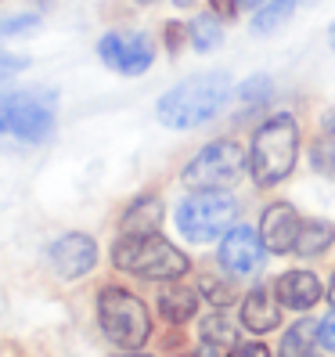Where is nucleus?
<instances>
[{
    "label": "nucleus",
    "mask_w": 335,
    "mask_h": 357,
    "mask_svg": "<svg viewBox=\"0 0 335 357\" xmlns=\"http://www.w3.org/2000/svg\"><path fill=\"white\" fill-rule=\"evenodd\" d=\"M26 66H29V58H22V54H11V51H0V83L11 79L15 73H22Z\"/></svg>",
    "instance_id": "22"
},
{
    "label": "nucleus",
    "mask_w": 335,
    "mask_h": 357,
    "mask_svg": "<svg viewBox=\"0 0 335 357\" xmlns=\"http://www.w3.org/2000/svg\"><path fill=\"white\" fill-rule=\"evenodd\" d=\"M249 170V152L238 141H213L184 166V184L192 192H224Z\"/></svg>",
    "instance_id": "7"
},
{
    "label": "nucleus",
    "mask_w": 335,
    "mask_h": 357,
    "mask_svg": "<svg viewBox=\"0 0 335 357\" xmlns=\"http://www.w3.org/2000/svg\"><path fill=\"white\" fill-rule=\"evenodd\" d=\"M299 231H303V217L296 213L292 202H274L263 209V220H260V238L270 253H296V242H299Z\"/></svg>",
    "instance_id": "10"
},
{
    "label": "nucleus",
    "mask_w": 335,
    "mask_h": 357,
    "mask_svg": "<svg viewBox=\"0 0 335 357\" xmlns=\"http://www.w3.org/2000/svg\"><path fill=\"white\" fill-rule=\"evenodd\" d=\"M220 267L224 271H231V275H238V278H245V275H253V271H260V264H263V257H267V245H263V238L256 235L253 227H231L224 235V242H220Z\"/></svg>",
    "instance_id": "9"
},
{
    "label": "nucleus",
    "mask_w": 335,
    "mask_h": 357,
    "mask_svg": "<svg viewBox=\"0 0 335 357\" xmlns=\"http://www.w3.org/2000/svg\"><path fill=\"white\" fill-rule=\"evenodd\" d=\"M328 40H332V47H335V26H332V29H328Z\"/></svg>",
    "instance_id": "31"
},
{
    "label": "nucleus",
    "mask_w": 335,
    "mask_h": 357,
    "mask_svg": "<svg viewBox=\"0 0 335 357\" xmlns=\"http://www.w3.org/2000/svg\"><path fill=\"white\" fill-rule=\"evenodd\" d=\"M202 292H205V300H213V307H224L231 300V289L220 285L217 278H202Z\"/></svg>",
    "instance_id": "24"
},
{
    "label": "nucleus",
    "mask_w": 335,
    "mask_h": 357,
    "mask_svg": "<svg viewBox=\"0 0 335 357\" xmlns=\"http://www.w3.org/2000/svg\"><path fill=\"white\" fill-rule=\"evenodd\" d=\"M202 340H205V347H213V350L238 347V332H235V325L227 321L224 314H213V318L202 321Z\"/></svg>",
    "instance_id": "20"
},
{
    "label": "nucleus",
    "mask_w": 335,
    "mask_h": 357,
    "mask_svg": "<svg viewBox=\"0 0 335 357\" xmlns=\"http://www.w3.org/2000/svg\"><path fill=\"white\" fill-rule=\"evenodd\" d=\"M112 260L119 271L127 275H137V278H184L187 275V257L180 249H173V242H166L159 231L152 235H123L112 249Z\"/></svg>",
    "instance_id": "3"
},
{
    "label": "nucleus",
    "mask_w": 335,
    "mask_h": 357,
    "mask_svg": "<svg viewBox=\"0 0 335 357\" xmlns=\"http://www.w3.org/2000/svg\"><path fill=\"white\" fill-rule=\"evenodd\" d=\"M296 155H299V123L292 116H270L253 134L249 174H253L260 188H274L292 174Z\"/></svg>",
    "instance_id": "2"
},
{
    "label": "nucleus",
    "mask_w": 335,
    "mask_h": 357,
    "mask_svg": "<svg viewBox=\"0 0 335 357\" xmlns=\"http://www.w3.org/2000/svg\"><path fill=\"white\" fill-rule=\"evenodd\" d=\"M98 54L104 66L123 76H144L155 61V44L144 33H109V36H101Z\"/></svg>",
    "instance_id": "8"
},
{
    "label": "nucleus",
    "mask_w": 335,
    "mask_h": 357,
    "mask_svg": "<svg viewBox=\"0 0 335 357\" xmlns=\"http://www.w3.org/2000/svg\"><path fill=\"white\" fill-rule=\"evenodd\" d=\"M318 328H321V321H310V318L292 325L281 340V357H310V347L318 343Z\"/></svg>",
    "instance_id": "16"
},
{
    "label": "nucleus",
    "mask_w": 335,
    "mask_h": 357,
    "mask_svg": "<svg viewBox=\"0 0 335 357\" xmlns=\"http://www.w3.org/2000/svg\"><path fill=\"white\" fill-rule=\"evenodd\" d=\"M231 357H270V350L263 343H238L231 347Z\"/></svg>",
    "instance_id": "27"
},
{
    "label": "nucleus",
    "mask_w": 335,
    "mask_h": 357,
    "mask_svg": "<svg viewBox=\"0 0 335 357\" xmlns=\"http://www.w3.org/2000/svg\"><path fill=\"white\" fill-rule=\"evenodd\" d=\"M187 33H192L195 51H213V47L224 44V29H220V22H217V15H198V18H192Z\"/></svg>",
    "instance_id": "19"
},
{
    "label": "nucleus",
    "mask_w": 335,
    "mask_h": 357,
    "mask_svg": "<svg viewBox=\"0 0 335 357\" xmlns=\"http://www.w3.org/2000/svg\"><path fill=\"white\" fill-rule=\"evenodd\" d=\"M328 300L335 303V275H332V285H328Z\"/></svg>",
    "instance_id": "29"
},
{
    "label": "nucleus",
    "mask_w": 335,
    "mask_h": 357,
    "mask_svg": "<svg viewBox=\"0 0 335 357\" xmlns=\"http://www.w3.org/2000/svg\"><path fill=\"white\" fill-rule=\"evenodd\" d=\"M267 91H270V83L263 76H256V79H249L245 87H242V98H263Z\"/></svg>",
    "instance_id": "28"
},
{
    "label": "nucleus",
    "mask_w": 335,
    "mask_h": 357,
    "mask_svg": "<svg viewBox=\"0 0 335 357\" xmlns=\"http://www.w3.org/2000/svg\"><path fill=\"white\" fill-rule=\"evenodd\" d=\"M227 98H231V79L224 73H198V76H187L184 83L170 87L155 112H159V123L170 130H192V127H202V123L213 119Z\"/></svg>",
    "instance_id": "1"
},
{
    "label": "nucleus",
    "mask_w": 335,
    "mask_h": 357,
    "mask_svg": "<svg viewBox=\"0 0 335 357\" xmlns=\"http://www.w3.org/2000/svg\"><path fill=\"white\" fill-rule=\"evenodd\" d=\"M310 357H313V354H310Z\"/></svg>",
    "instance_id": "34"
},
{
    "label": "nucleus",
    "mask_w": 335,
    "mask_h": 357,
    "mask_svg": "<svg viewBox=\"0 0 335 357\" xmlns=\"http://www.w3.org/2000/svg\"><path fill=\"white\" fill-rule=\"evenodd\" d=\"M321 292L325 289H321L318 275H310V271H288V275H281L278 285H274L278 303L288 307V310H310L321 300Z\"/></svg>",
    "instance_id": "12"
},
{
    "label": "nucleus",
    "mask_w": 335,
    "mask_h": 357,
    "mask_svg": "<svg viewBox=\"0 0 335 357\" xmlns=\"http://www.w3.org/2000/svg\"><path fill=\"white\" fill-rule=\"evenodd\" d=\"M332 238H335L332 224H325V220H303L296 253H299V257H318V253H325V249L332 245Z\"/></svg>",
    "instance_id": "17"
},
{
    "label": "nucleus",
    "mask_w": 335,
    "mask_h": 357,
    "mask_svg": "<svg viewBox=\"0 0 335 357\" xmlns=\"http://www.w3.org/2000/svg\"><path fill=\"white\" fill-rule=\"evenodd\" d=\"M134 4H152V0H134Z\"/></svg>",
    "instance_id": "32"
},
{
    "label": "nucleus",
    "mask_w": 335,
    "mask_h": 357,
    "mask_svg": "<svg viewBox=\"0 0 335 357\" xmlns=\"http://www.w3.org/2000/svg\"><path fill=\"white\" fill-rule=\"evenodd\" d=\"M40 26V18L36 15H18V18H8V22H0V36H15V33H26Z\"/></svg>",
    "instance_id": "23"
},
{
    "label": "nucleus",
    "mask_w": 335,
    "mask_h": 357,
    "mask_svg": "<svg viewBox=\"0 0 335 357\" xmlns=\"http://www.w3.org/2000/svg\"><path fill=\"white\" fill-rule=\"evenodd\" d=\"M313 159H318V170H325V174L335 181V134H328V137L318 144V155H313Z\"/></svg>",
    "instance_id": "21"
},
{
    "label": "nucleus",
    "mask_w": 335,
    "mask_h": 357,
    "mask_svg": "<svg viewBox=\"0 0 335 357\" xmlns=\"http://www.w3.org/2000/svg\"><path fill=\"white\" fill-rule=\"evenodd\" d=\"M173 4H177V8H187V4H192V0H173Z\"/></svg>",
    "instance_id": "30"
},
{
    "label": "nucleus",
    "mask_w": 335,
    "mask_h": 357,
    "mask_svg": "<svg viewBox=\"0 0 335 357\" xmlns=\"http://www.w3.org/2000/svg\"><path fill=\"white\" fill-rule=\"evenodd\" d=\"M235 220H238V202L227 192H195V195H187L177 209L180 235L187 242H195V245L227 235V231L235 227Z\"/></svg>",
    "instance_id": "6"
},
{
    "label": "nucleus",
    "mask_w": 335,
    "mask_h": 357,
    "mask_svg": "<svg viewBox=\"0 0 335 357\" xmlns=\"http://www.w3.org/2000/svg\"><path fill=\"white\" fill-rule=\"evenodd\" d=\"M127 357H144V354H130V350H127Z\"/></svg>",
    "instance_id": "33"
},
{
    "label": "nucleus",
    "mask_w": 335,
    "mask_h": 357,
    "mask_svg": "<svg viewBox=\"0 0 335 357\" xmlns=\"http://www.w3.org/2000/svg\"><path fill=\"white\" fill-rule=\"evenodd\" d=\"M318 343H321L325 350H335V310L321 321V328H318Z\"/></svg>",
    "instance_id": "25"
},
{
    "label": "nucleus",
    "mask_w": 335,
    "mask_h": 357,
    "mask_svg": "<svg viewBox=\"0 0 335 357\" xmlns=\"http://www.w3.org/2000/svg\"><path fill=\"white\" fill-rule=\"evenodd\" d=\"M119 224H123V235H152L162 224V202L155 195H141L130 202Z\"/></svg>",
    "instance_id": "14"
},
{
    "label": "nucleus",
    "mask_w": 335,
    "mask_h": 357,
    "mask_svg": "<svg viewBox=\"0 0 335 357\" xmlns=\"http://www.w3.org/2000/svg\"><path fill=\"white\" fill-rule=\"evenodd\" d=\"M209 8H213L217 18H235L242 11V0H209Z\"/></svg>",
    "instance_id": "26"
},
{
    "label": "nucleus",
    "mask_w": 335,
    "mask_h": 357,
    "mask_svg": "<svg viewBox=\"0 0 335 357\" xmlns=\"http://www.w3.org/2000/svg\"><path fill=\"white\" fill-rule=\"evenodd\" d=\"M296 11V0H267V4H260L256 18H253V33L267 36V33H274L288 22V15Z\"/></svg>",
    "instance_id": "18"
},
{
    "label": "nucleus",
    "mask_w": 335,
    "mask_h": 357,
    "mask_svg": "<svg viewBox=\"0 0 335 357\" xmlns=\"http://www.w3.org/2000/svg\"><path fill=\"white\" fill-rule=\"evenodd\" d=\"M195 310H198V296L187 285L173 282V285H166L159 292V314L170 325H184V321H192L195 318Z\"/></svg>",
    "instance_id": "15"
},
{
    "label": "nucleus",
    "mask_w": 335,
    "mask_h": 357,
    "mask_svg": "<svg viewBox=\"0 0 335 357\" xmlns=\"http://www.w3.org/2000/svg\"><path fill=\"white\" fill-rule=\"evenodd\" d=\"M98 321L101 332L109 335V343L123 350H141L152 335V314L134 292L127 289H101L98 296Z\"/></svg>",
    "instance_id": "5"
},
{
    "label": "nucleus",
    "mask_w": 335,
    "mask_h": 357,
    "mask_svg": "<svg viewBox=\"0 0 335 357\" xmlns=\"http://www.w3.org/2000/svg\"><path fill=\"white\" fill-rule=\"evenodd\" d=\"M278 321H281V307L270 300L267 289H253L242 300V325L249 332H270L278 328Z\"/></svg>",
    "instance_id": "13"
},
{
    "label": "nucleus",
    "mask_w": 335,
    "mask_h": 357,
    "mask_svg": "<svg viewBox=\"0 0 335 357\" xmlns=\"http://www.w3.org/2000/svg\"><path fill=\"white\" fill-rule=\"evenodd\" d=\"M54 94L51 91H8L0 94V137L40 144L54 134Z\"/></svg>",
    "instance_id": "4"
},
{
    "label": "nucleus",
    "mask_w": 335,
    "mask_h": 357,
    "mask_svg": "<svg viewBox=\"0 0 335 357\" xmlns=\"http://www.w3.org/2000/svg\"><path fill=\"white\" fill-rule=\"evenodd\" d=\"M98 264V242L91 235H65L51 245V267L61 278H83Z\"/></svg>",
    "instance_id": "11"
}]
</instances>
